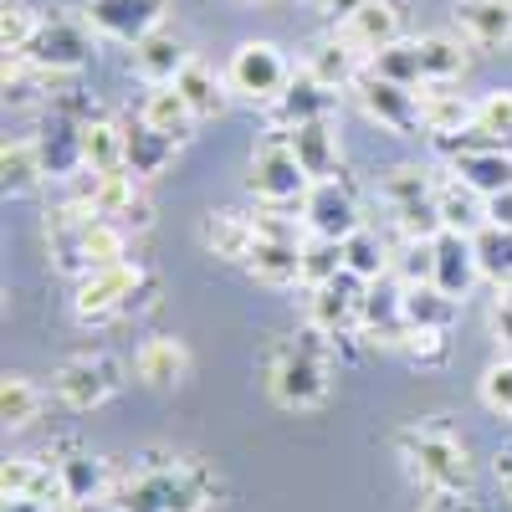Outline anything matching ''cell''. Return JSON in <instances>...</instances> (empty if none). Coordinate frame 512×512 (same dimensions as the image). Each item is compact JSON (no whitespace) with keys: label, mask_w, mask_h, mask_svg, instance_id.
Returning <instances> with one entry per match:
<instances>
[{"label":"cell","mask_w":512,"mask_h":512,"mask_svg":"<svg viewBox=\"0 0 512 512\" xmlns=\"http://www.w3.org/2000/svg\"><path fill=\"white\" fill-rule=\"evenodd\" d=\"M26 62L47 77H72L93 62V26L88 16H72V11H47L26 47Z\"/></svg>","instance_id":"ba28073f"},{"label":"cell","mask_w":512,"mask_h":512,"mask_svg":"<svg viewBox=\"0 0 512 512\" xmlns=\"http://www.w3.org/2000/svg\"><path fill=\"white\" fill-rule=\"evenodd\" d=\"M431 282L446 292V297H472V287L482 282V262H477V246H472V236H451V231H441L436 241H431Z\"/></svg>","instance_id":"ac0fdd59"},{"label":"cell","mask_w":512,"mask_h":512,"mask_svg":"<svg viewBox=\"0 0 512 512\" xmlns=\"http://www.w3.org/2000/svg\"><path fill=\"white\" fill-rule=\"evenodd\" d=\"M139 118H144L149 128H159V134L180 139V144L195 139V123H200V118L190 113V103L180 98V88H149L144 103H139Z\"/></svg>","instance_id":"d6a6232c"},{"label":"cell","mask_w":512,"mask_h":512,"mask_svg":"<svg viewBox=\"0 0 512 512\" xmlns=\"http://www.w3.org/2000/svg\"><path fill=\"white\" fill-rule=\"evenodd\" d=\"M420 123H425V139L431 144L461 139L477 128V103L451 93V82H431V88H420Z\"/></svg>","instance_id":"d6986e66"},{"label":"cell","mask_w":512,"mask_h":512,"mask_svg":"<svg viewBox=\"0 0 512 512\" xmlns=\"http://www.w3.org/2000/svg\"><path fill=\"white\" fill-rule=\"evenodd\" d=\"M47 108H52L57 118H72V123H82V128H88V123H98V118H108V113H103V103H98L93 93H77V88H72V93H52V98H47Z\"/></svg>","instance_id":"c3c4849f"},{"label":"cell","mask_w":512,"mask_h":512,"mask_svg":"<svg viewBox=\"0 0 512 512\" xmlns=\"http://www.w3.org/2000/svg\"><path fill=\"white\" fill-rule=\"evenodd\" d=\"M338 31H344V41H349L364 62H374L384 47H395V41H405V21H400L395 0H369V6L354 11Z\"/></svg>","instance_id":"ffe728a7"},{"label":"cell","mask_w":512,"mask_h":512,"mask_svg":"<svg viewBox=\"0 0 512 512\" xmlns=\"http://www.w3.org/2000/svg\"><path fill=\"white\" fill-rule=\"evenodd\" d=\"M67 512H123L113 497H103V502H77V507H67Z\"/></svg>","instance_id":"11a10c76"},{"label":"cell","mask_w":512,"mask_h":512,"mask_svg":"<svg viewBox=\"0 0 512 512\" xmlns=\"http://www.w3.org/2000/svg\"><path fill=\"white\" fill-rule=\"evenodd\" d=\"M364 6H369V0H318V11H323V16H333L338 26H344L354 11H364Z\"/></svg>","instance_id":"db71d44e"},{"label":"cell","mask_w":512,"mask_h":512,"mask_svg":"<svg viewBox=\"0 0 512 512\" xmlns=\"http://www.w3.org/2000/svg\"><path fill=\"white\" fill-rule=\"evenodd\" d=\"M487 226V195H477L472 185L446 180L441 185V231L451 236H477Z\"/></svg>","instance_id":"8d00e7d4"},{"label":"cell","mask_w":512,"mask_h":512,"mask_svg":"<svg viewBox=\"0 0 512 512\" xmlns=\"http://www.w3.org/2000/svg\"><path fill=\"white\" fill-rule=\"evenodd\" d=\"M41 180H47V164H41L36 139L31 134L6 139V149H0V185H6V195H31Z\"/></svg>","instance_id":"e575fe53"},{"label":"cell","mask_w":512,"mask_h":512,"mask_svg":"<svg viewBox=\"0 0 512 512\" xmlns=\"http://www.w3.org/2000/svg\"><path fill=\"white\" fill-rule=\"evenodd\" d=\"M123 359L118 354H108V349H77V354H67L62 364H57V374H52V390H57V400L67 405V410H77V415H88V410H103L118 390H123Z\"/></svg>","instance_id":"52a82bcc"},{"label":"cell","mask_w":512,"mask_h":512,"mask_svg":"<svg viewBox=\"0 0 512 512\" xmlns=\"http://www.w3.org/2000/svg\"><path fill=\"white\" fill-rule=\"evenodd\" d=\"M456 26L472 47H507L512 41V0H461Z\"/></svg>","instance_id":"f1b7e54d"},{"label":"cell","mask_w":512,"mask_h":512,"mask_svg":"<svg viewBox=\"0 0 512 512\" xmlns=\"http://www.w3.org/2000/svg\"><path fill=\"white\" fill-rule=\"evenodd\" d=\"M415 57H420L425 88H431V82H456L466 72V36H446V31L415 36Z\"/></svg>","instance_id":"836d02e7"},{"label":"cell","mask_w":512,"mask_h":512,"mask_svg":"<svg viewBox=\"0 0 512 512\" xmlns=\"http://www.w3.org/2000/svg\"><path fill=\"white\" fill-rule=\"evenodd\" d=\"M113 502L123 512H210L221 502V477L200 456L139 451L118 466Z\"/></svg>","instance_id":"6da1fadb"},{"label":"cell","mask_w":512,"mask_h":512,"mask_svg":"<svg viewBox=\"0 0 512 512\" xmlns=\"http://www.w3.org/2000/svg\"><path fill=\"white\" fill-rule=\"evenodd\" d=\"M303 221L323 241H349L354 231H364V210H359V195L349 190V180H318L303 200Z\"/></svg>","instance_id":"5bb4252c"},{"label":"cell","mask_w":512,"mask_h":512,"mask_svg":"<svg viewBox=\"0 0 512 512\" xmlns=\"http://www.w3.org/2000/svg\"><path fill=\"white\" fill-rule=\"evenodd\" d=\"M190 62H195V57L185 52V41L169 36V31H154V36H144L139 47H134V72L149 82V88H175V77H180Z\"/></svg>","instance_id":"4316f807"},{"label":"cell","mask_w":512,"mask_h":512,"mask_svg":"<svg viewBox=\"0 0 512 512\" xmlns=\"http://www.w3.org/2000/svg\"><path fill=\"white\" fill-rule=\"evenodd\" d=\"M338 272H344V241L308 236V246H303V287H323Z\"/></svg>","instance_id":"b9f144b4"},{"label":"cell","mask_w":512,"mask_h":512,"mask_svg":"<svg viewBox=\"0 0 512 512\" xmlns=\"http://www.w3.org/2000/svg\"><path fill=\"white\" fill-rule=\"evenodd\" d=\"M359 333H364V338H374L379 349H400V344H405L410 323H405V308H400V287H395V292L369 287L364 313H359Z\"/></svg>","instance_id":"1f68e13d"},{"label":"cell","mask_w":512,"mask_h":512,"mask_svg":"<svg viewBox=\"0 0 512 512\" xmlns=\"http://www.w3.org/2000/svg\"><path fill=\"white\" fill-rule=\"evenodd\" d=\"M436 149H441L446 164H451V180L472 185L477 195L492 200V195H507V190H512V149L487 144L477 128H472V134H461V139H441Z\"/></svg>","instance_id":"30bf717a"},{"label":"cell","mask_w":512,"mask_h":512,"mask_svg":"<svg viewBox=\"0 0 512 512\" xmlns=\"http://www.w3.org/2000/svg\"><path fill=\"white\" fill-rule=\"evenodd\" d=\"M492 333H497V344L512 349V282L497 287V297H492Z\"/></svg>","instance_id":"681fc988"},{"label":"cell","mask_w":512,"mask_h":512,"mask_svg":"<svg viewBox=\"0 0 512 512\" xmlns=\"http://www.w3.org/2000/svg\"><path fill=\"white\" fill-rule=\"evenodd\" d=\"M72 195L88 200L93 216L118 221L128 236L154 226V200L144 195V180H134V175H88V185L72 190Z\"/></svg>","instance_id":"8fae6325"},{"label":"cell","mask_w":512,"mask_h":512,"mask_svg":"<svg viewBox=\"0 0 512 512\" xmlns=\"http://www.w3.org/2000/svg\"><path fill=\"white\" fill-rule=\"evenodd\" d=\"M36 149H41V164H47V180H72L82 175V123L72 118H57L41 128V134H31Z\"/></svg>","instance_id":"83f0119b"},{"label":"cell","mask_w":512,"mask_h":512,"mask_svg":"<svg viewBox=\"0 0 512 512\" xmlns=\"http://www.w3.org/2000/svg\"><path fill=\"white\" fill-rule=\"evenodd\" d=\"M159 303V277L154 267H144L139 256H123L113 267H98L77 282L72 292V318L82 328H108V323H128Z\"/></svg>","instance_id":"3957f363"},{"label":"cell","mask_w":512,"mask_h":512,"mask_svg":"<svg viewBox=\"0 0 512 512\" xmlns=\"http://www.w3.org/2000/svg\"><path fill=\"white\" fill-rule=\"evenodd\" d=\"M200 246L210 256H221V262L246 267V256L256 246V216H246V210H210L200 221Z\"/></svg>","instance_id":"d4e9b609"},{"label":"cell","mask_w":512,"mask_h":512,"mask_svg":"<svg viewBox=\"0 0 512 512\" xmlns=\"http://www.w3.org/2000/svg\"><path fill=\"white\" fill-rule=\"evenodd\" d=\"M344 267H349L359 282L374 287L379 277H390V272H395V256H390V246H384V241L364 226V231H354V236L344 241Z\"/></svg>","instance_id":"f35d334b"},{"label":"cell","mask_w":512,"mask_h":512,"mask_svg":"<svg viewBox=\"0 0 512 512\" xmlns=\"http://www.w3.org/2000/svg\"><path fill=\"white\" fill-rule=\"evenodd\" d=\"M88 26L108 41H123V47H139L144 36L159 31L164 21V0H88Z\"/></svg>","instance_id":"9a60e30c"},{"label":"cell","mask_w":512,"mask_h":512,"mask_svg":"<svg viewBox=\"0 0 512 512\" xmlns=\"http://www.w3.org/2000/svg\"><path fill=\"white\" fill-rule=\"evenodd\" d=\"M36 26H41V16L31 6H21V0H6V6H0V47H6V57H26Z\"/></svg>","instance_id":"7bdbcfd3"},{"label":"cell","mask_w":512,"mask_h":512,"mask_svg":"<svg viewBox=\"0 0 512 512\" xmlns=\"http://www.w3.org/2000/svg\"><path fill=\"white\" fill-rule=\"evenodd\" d=\"M262 369H267V395L292 415H308V410H323L333 400L338 344L323 338L318 328H297V333L272 338Z\"/></svg>","instance_id":"7a4b0ae2"},{"label":"cell","mask_w":512,"mask_h":512,"mask_svg":"<svg viewBox=\"0 0 512 512\" xmlns=\"http://www.w3.org/2000/svg\"><path fill=\"white\" fill-rule=\"evenodd\" d=\"M303 246L308 241H277V236H256L251 256H246V272L262 282V287H303Z\"/></svg>","instance_id":"603a6c76"},{"label":"cell","mask_w":512,"mask_h":512,"mask_svg":"<svg viewBox=\"0 0 512 512\" xmlns=\"http://www.w3.org/2000/svg\"><path fill=\"white\" fill-rule=\"evenodd\" d=\"M134 374L149 384V390H175V384L190 379V349L175 333H154L134 354Z\"/></svg>","instance_id":"cb8c5ba5"},{"label":"cell","mask_w":512,"mask_h":512,"mask_svg":"<svg viewBox=\"0 0 512 512\" xmlns=\"http://www.w3.org/2000/svg\"><path fill=\"white\" fill-rule=\"evenodd\" d=\"M246 190L256 195V205H277V210H303L313 180L303 159L292 154L287 134H267L251 154V169H246Z\"/></svg>","instance_id":"8992f818"},{"label":"cell","mask_w":512,"mask_h":512,"mask_svg":"<svg viewBox=\"0 0 512 512\" xmlns=\"http://www.w3.org/2000/svg\"><path fill=\"white\" fill-rule=\"evenodd\" d=\"M303 72L313 82H323L328 93H349V88H359V77H364V57L344 41V31H333V36H318L308 47Z\"/></svg>","instance_id":"44dd1931"},{"label":"cell","mask_w":512,"mask_h":512,"mask_svg":"<svg viewBox=\"0 0 512 512\" xmlns=\"http://www.w3.org/2000/svg\"><path fill=\"white\" fill-rule=\"evenodd\" d=\"M333 103H338V93H328L308 72H297L282 88V98L267 103V123H272V134H292V128H303V123L333 118Z\"/></svg>","instance_id":"e0dca14e"},{"label":"cell","mask_w":512,"mask_h":512,"mask_svg":"<svg viewBox=\"0 0 512 512\" xmlns=\"http://www.w3.org/2000/svg\"><path fill=\"white\" fill-rule=\"evenodd\" d=\"M251 6H256V0H251Z\"/></svg>","instance_id":"9f6ffc18"},{"label":"cell","mask_w":512,"mask_h":512,"mask_svg":"<svg viewBox=\"0 0 512 512\" xmlns=\"http://www.w3.org/2000/svg\"><path fill=\"white\" fill-rule=\"evenodd\" d=\"M492 477H497L502 497L512 502V441H507V446H497V456H492Z\"/></svg>","instance_id":"816d5d0a"},{"label":"cell","mask_w":512,"mask_h":512,"mask_svg":"<svg viewBox=\"0 0 512 512\" xmlns=\"http://www.w3.org/2000/svg\"><path fill=\"white\" fill-rule=\"evenodd\" d=\"M292 154L303 159L308 169V180H344V139H338V128L333 118H318V123H303V128H292L287 134Z\"/></svg>","instance_id":"7402d4cb"},{"label":"cell","mask_w":512,"mask_h":512,"mask_svg":"<svg viewBox=\"0 0 512 512\" xmlns=\"http://www.w3.org/2000/svg\"><path fill=\"white\" fill-rule=\"evenodd\" d=\"M400 308L410 328H441V333H451L461 313V303L446 297L436 282H400Z\"/></svg>","instance_id":"4dcf8cb0"},{"label":"cell","mask_w":512,"mask_h":512,"mask_svg":"<svg viewBox=\"0 0 512 512\" xmlns=\"http://www.w3.org/2000/svg\"><path fill=\"white\" fill-rule=\"evenodd\" d=\"M364 297H369V282H359L349 267L338 272L333 282L323 287H308V328H318L323 338H354L359 333V313H364Z\"/></svg>","instance_id":"7c38bea8"},{"label":"cell","mask_w":512,"mask_h":512,"mask_svg":"<svg viewBox=\"0 0 512 512\" xmlns=\"http://www.w3.org/2000/svg\"><path fill=\"white\" fill-rule=\"evenodd\" d=\"M395 456L425 492H472V451L446 420H415L395 431Z\"/></svg>","instance_id":"277c9868"},{"label":"cell","mask_w":512,"mask_h":512,"mask_svg":"<svg viewBox=\"0 0 512 512\" xmlns=\"http://www.w3.org/2000/svg\"><path fill=\"white\" fill-rule=\"evenodd\" d=\"M287 82H292V67H287L277 41H241V47L231 52V62H226V88L241 103H262L267 108V103L282 98Z\"/></svg>","instance_id":"9c48e42d"},{"label":"cell","mask_w":512,"mask_h":512,"mask_svg":"<svg viewBox=\"0 0 512 512\" xmlns=\"http://www.w3.org/2000/svg\"><path fill=\"white\" fill-rule=\"evenodd\" d=\"M477 246V262H482V277H492L497 287L512 282V231H497V226H482L472 236Z\"/></svg>","instance_id":"ab89813d"},{"label":"cell","mask_w":512,"mask_h":512,"mask_svg":"<svg viewBox=\"0 0 512 512\" xmlns=\"http://www.w3.org/2000/svg\"><path fill=\"white\" fill-rule=\"evenodd\" d=\"M420 512H477V497L472 492H431L420 502Z\"/></svg>","instance_id":"f907efd6"},{"label":"cell","mask_w":512,"mask_h":512,"mask_svg":"<svg viewBox=\"0 0 512 512\" xmlns=\"http://www.w3.org/2000/svg\"><path fill=\"white\" fill-rule=\"evenodd\" d=\"M41 405H47V395H41L36 379H26V374L0 379V420H6V431H26V425H36Z\"/></svg>","instance_id":"74e56055"},{"label":"cell","mask_w":512,"mask_h":512,"mask_svg":"<svg viewBox=\"0 0 512 512\" xmlns=\"http://www.w3.org/2000/svg\"><path fill=\"white\" fill-rule=\"evenodd\" d=\"M41 82H47V72H36L26 57H6V103L11 108H31L41 98Z\"/></svg>","instance_id":"f6af8a7d"},{"label":"cell","mask_w":512,"mask_h":512,"mask_svg":"<svg viewBox=\"0 0 512 512\" xmlns=\"http://www.w3.org/2000/svg\"><path fill=\"white\" fill-rule=\"evenodd\" d=\"M354 98H359L364 118L379 123L384 134H395V139L425 134V123H420V93H415V88H400V82H390V77L364 72L359 88H354Z\"/></svg>","instance_id":"4fadbf2b"},{"label":"cell","mask_w":512,"mask_h":512,"mask_svg":"<svg viewBox=\"0 0 512 512\" xmlns=\"http://www.w3.org/2000/svg\"><path fill=\"white\" fill-rule=\"evenodd\" d=\"M400 354H410L415 364H441V359L451 354V338H446L441 328H410L405 344H400Z\"/></svg>","instance_id":"7dc6e473"},{"label":"cell","mask_w":512,"mask_h":512,"mask_svg":"<svg viewBox=\"0 0 512 512\" xmlns=\"http://www.w3.org/2000/svg\"><path fill=\"white\" fill-rule=\"evenodd\" d=\"M379 205L400 241H436L441 236V185L420 164H395L379 175Z\"/></svg>","instance_id":"5b68a950"},{"label":"cell","mask_w":512,"mask_h":512,"mask_svg":"<svg viewBox=\"0 0 512 512\" xmlns=\"http://www.w3.org/2000/svg\"><path fill=\"white\" fill-rule=\"evenodd\" d=\"M477 134L487 144L512 149V93H487L477 98Z\"/></svg>","instance_id":"ee69618b"},{"label":"cell","mask_w":512,"mask_h":512,"mask_svg":"<svg viewBox=\"0 0 512 512\" xmlns=\"http://www.w3.org/2000/svg\"><path fill=\"white\" fill-rule=\"evenodd\" d=\"M482 405L502 420H512V359H492L482 369Z\"/></svg>","instance_id":"bcb514c9"},{"label":"cell","mask_w":512,"mask_h":512,"mask_svg":"<svg viewBox=\"0 0 512 512\" xmlns=\"http://www.w3.org/2000/svg\"><path fill=\"white\" fill-rule=\"evenodd\" d=\"M47 456L57 461L72 507H77V502H103V497H113V487H118V461L88 456V451H77V446H57V451H47Z\"/></svg>","instance_id":"2e32d148"},{"label":"cell","mask_w":512,"mask_h":512,"mask_svg":"<svg viewBox=\"0 0 512 512\" xmlns=\"http://www.w3.org/2000/svg\"><path fill=\"white\" fill-rule=\"evenodd\" d=\"M175 88H180V98L190 103V113L195 118H216V113H226V103H231V88H226V77H216L200 57L175 77Z\"/></svg>","instance_id":"d590c367"},{"label":"cell","mask_w":512,"mask_h":512,"mask_svg":"<svg viewBox=\"0 0 512 512\" xmlns=\"http://www.w3.org/2000/svg\"><path fill=\"white\" fill-rule=\"evenodd\" d=\"M123 139H128V175L134 180H159L169 164H175V154L185 149L180 139H169V134H159V128H149L144 118H134V123H123Z\"/></svg>","instance_id":"484cf974"},{"label":"cell","mask_w":512,"mask_h":512,"mask_svg":"<svg viewBox=\"0 0 512 512\" xmlns=\"http://www.w3.org/2000/svg\"><path fill=\"white\" fill-rule=\"evenodd\" d=\"M82 175H128V139L123 123L98 118L82 128Z\"/></svg>","instance_id":"f546056e"},{"label":"cell","mask_w":512,"mask_h":512,"mask_svg":"<svg viewBox=\"0 0 512 512\" xmlns=\"http://www.w3.org/2000/svg\"><path fill=\"white\" fill-rule=\"evenodd\" d=\"M487 226H497V231H512V190L487 200Z\"/></svg>","instance_id":"f5cc1de1"},{"label":"cell","mask_w":512,"mask_h":512,"mask_svg":"<svg viewBox=\"0 0 512 512\" xmlns=\"http://www.w3.org/2000/svg\"><path fill=\"white\" fill-rule=\"evenodd\" d=\"M369 72L374 77H390V82H400V88H425V77H420V57H415V41H395V47H384L374 62H369Z\"/></svg>","instance_id":"60d3db41"}]
</instances>
